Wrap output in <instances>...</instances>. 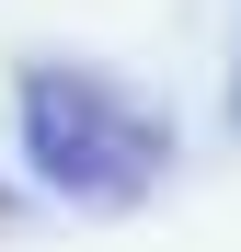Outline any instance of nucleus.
<instances>
[{
    "instance_id": "obj_1",
    "label": "nucleus",
    "mask_w": 241,
    "mask_h": 252,
    "mask_svg": "<svg viewBox=\"0 0 241 252\" xmlns=\"http://www.w3.org/2000/svg\"><path fill=\"white\" fill-rule=\"evenodd\" d=\"M23 160L46 172L69 206H138L161 184V115L127 103L115 80H80V69H23Z\"/></svg>"
},
{
    "instance_id": "obj_2",
    "label": "nucleus",
    "mask_w": 241,
    "mask_h": 252,
    "mask_svg": "<svg viewBox=\"0 0 241 252\" xmlns=\"http://www.w3.org/2000/svg\"><path fill=\"white\" fill-rule=\"evenodd\" d=\"M0 218H12V195H0Z\"/></svg>"
}]
</instances>
